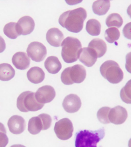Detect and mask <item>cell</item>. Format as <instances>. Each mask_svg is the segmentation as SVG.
I'll list each match as a JSON object with an SVG mask.
<instances>
[{"mask_svg": "<svg viewBox=\"0 0 131 147\" xmlns=\"http://www.w3.org/2000/svg\"><path fill=\"white\" fill-rule=\"evenodd\" d=\"M87 17L86 10L79 7L63 13L59 18V23L68 31L78 33L82 30L84 21Z\"/></svg>", "mask_w": 131, "mask_h": 147, "instance_id": "obj_1", "label": "cell"}, {"mask_svg": "<svg viewBox=\"0 0 131 147\" xmlns=\"http://www.w3.org/2000/svg\"><path fill=\"white\" fill-rule=\"evenodd\" d=\"M105 135L104 127L95 131L80 130L76 133L75 147H97Z\"/></svg>", "mask_w": 131, "mask_h": 147, "instance_id": "obj_2", "label": "cell"}, {"mask_svg": "<svg viewBox=\"0 0 131 147\" xmlns=\"http://www.w3.org/2000/svg\"><path fill=\"white\" fill-rule=\"evenodd\" d=\"M61 56L67 63H74L79 59V52L82 49L81 42L77 38L68 37L62 42Z\"/></svg>", "mask_w": 131, "mask_h": 147, "instance_id": "obj_3", "label": "cell"}, {"mask_svg": "<svg viewBox=\"0 0 131 147\" xmlns=\"http://www.w3.org/2000/svg\"><path fill=\"white\" fill-rule=\"evenodd\" d=\"M101 74L111 84H118L124 78V72L119 65L115 61H106L100 68Z\"/></svg>", "mask_w": 131, "mask_h": 147, "instance_id": "obj_4", "label": "cell"}, {"mask_svg": "<svg viewBox=\"0 0 131 147\" xmlns=\"http://www.w3.org/2000/svg\"><path fill=\"white\" fill-rule=\"evenodd\" d=\"M86 76L84 67L80 64H76L64 69L61 74V80L64 84L70 85L83 82Z\"/></svg>", "mask_w": 131, "mask_h": 147, "instance_id": "obj_5", "label": "cell"}, {"mask_svg": "<svg viewBox=\"0 0 131 147\" xmlns=\"http://www.w3.org/2000/svg\"><path fill=\"white\" fill-rule=\"evenodd\" d=\"M17 107L22 112L36 111L41 110L44 104L38 103L36 99L35 94L33 92H23L17 99Z\"/></svg>", "mask_w": 131, "mask_h": 147, "instance_id": "obj_6", "label": "cell"}, {"mask_svg": "<svg viewBox=\"0 0 131 147\" xmlns=\"http://www.w3.org/2000/svg\"><path fill=\"white\" fill-rule=\"evenodd\" d=\"M54 131L60 140H68L72 137L74 131L72 122L68 118H63L56 123Z\"/></svg>", "mask_w": 131, "mask_h": 147, "instance_id": "obj_7", "label": "cell"}, {"mask_svg": "<svg viewBox=\"0 0 131 147\" xmlns=\"http://www.w3.org/2000/svg\"><path fill=\"white\" fill-rule=\"evenodd\" d=\"M26 52L32 60L36 62L43 61L47 55L46 47L41 42L34 41L28 45Z\"/></svg>", "mask_w": 131, "mask_h": 147, "instance_id": "obj_8", "label": "cell"}, {"mask_svg": "<svg viewBox=\"0 0 131 147\" xmlns=\"http://www.w3.org/2000/svg\"><path fill=\"white\" fill-rule=\"evenodd\" d=\"M35 96L38 103L44 104L49 103L54 99L56 96V92L51 86H45L38 89Z\"/></svg>", "mask_w": 131, "mask_h": 147, "instance_id": "obj_9", "label": "cell"}, {"mask_svg": "<svg viewBox=\"0 0 131 147\" xmlns=\"http://www.w3.org/2000/svg\"><path fill=\"white\" fill-rule=\"evenodd\" d=\"M127 117V110L125 108L119 105L111 109L108 115L110 123L117 125L124 123Z\"/></svg>", "mask_w": 131, "mask_h": 147, "instance_id": "obj_10", "label": "cell"}, {"mask_svg": "<svg viewBox=\"0 0 131 147\" xmlns=\"http://www.w3.org/2000/svg\"><path fill=\"white\" fill-rule=\"evenodd\" d=\"M63 106L67 112L74 113L77 112L81 107V100L78 95L70 94L66 96L63 100Z\"/></svg>", "mask_w": 131, "mask_h": 147, "instance_id": "obj_11", "label": "cell"}, {"mask_svg": "<svg viewBox=\"0 0 131 147\" xmlns=\"http://www.w3.org/2000/svg\"><path fill=\"white\" fill-rule=\"evenodd\" d=\"M7 125L9 130L15 134H19L25 130L26 123L24 118L20 116L14 115L8 120Z\"/></svg>", "mask_w": 131, "mask_h": 147, "instance_id": "obj_12", "label": "cell"}, {"mask_svg": "<svg viewBox=\"0 0 131 147\" xmlns=\"http://www.w3.org/2000/svg\"><path fill=\"white\" fill-rule=\"evenodd\" d=\"M97 58L96 53L88 47L82 48L79 52V60L88 67L93 66L95 64Z\"/></svg>", "mask_w": 131, "mask_h": 147, "instance_id": "obj_13", "label": "cell"}, {"mask_svg": "<svg viewBox=\"0 0 131 147\" xmlns=\"http://www.w3.org/2000/svg\"><path fill=\"white\" fill-rule=\"evenodd\" d=\"M21 35H26L30 34L34 29L35 23L32 17L28 16L22 17L17 23Z\"/></svg>", "mask_w": 131, "mask_h": 147, "instance_id": "obj_14", "label": "cell"}, {"mask_svg": "<svg viewBox=\"0 0 131 147\" xmlns=\"http://www.w3.org/2000/svg\"><path fill=\"white\" fill-rule=\"evenodd\" d=\"M47 42L53 47H59L61 46L64 36L58 28H53L48 30L46 34Z\"/></svg>", "mask_w": 131, "mask_h": 147, "instance_id": "obj_15", "label": "cell"}, {"mask_svg": "<svg viewBox=\"0 0 131 147\" xmlns=\"http://www.w3.org/2000/svg\"><path fill=\"white\" fill-rule=\"evenodd\" d=\"M12 62L16 68L24 70L28 68L29 67L30 60L26 53L18 52L13 56Z\"/></svg>", "mask_w": 131, "mask_h": 147, "instance_id": "obj_16", "label": "cell"}, {"mask_svg": "<svg viewBox=\"0 0 131 147\" xmlns=\"http://www.w3.org/2000/svg\"><path fill=\"white\" fill-rule=\"evenodd\" d=\"M27 77L31 82L38 84L41 83L44 80L45 74L41 68L38 67H33L31 68L28 71Z\"/></svg>", "mask_w": 131, "mask_h": 147, "instance_id": "obj_17", "label": "cell"}, {"mask_svg": "<svg viewBox=\"0 0 131 147\" xmlns=\"http://www.w3.org/2000/svg\"><path fill=\"white\" fill-rule=\"evenodd\" d=\"M88 47L94 51L98 58L102 57L105 54L107 50L106 44L100 38L93 39L88 44Z\"/></svg>", "mask_w": 131, "mask_h": 147, "instance_id": "obj_18", "label": "cell"}, {"mask_svg": "<svg viewBox=\"0 0 131 147\" xmlns=\"http://www.w3.org/2000/svg\"><path fill=\"white\" fill-rule=\"evenodd\" d=\"M44 64L46 69L51 74L58 73L62 68L61 64L56 56L48 57L45 61Z\"/></svg>", "mask_w": 131, "mask_h": 147, "instance_id": "obj_19", "label": "cell"}, {"mask_svg": "<svg viewBox=\"0 0 131 147\" xmlns=\"http://www.w3.org/2000/svg\"><path fill=\"white\" fill-rule=\"evenodd\" d=\"M109 1L100 0L95 1L92 6L93 12L98 16H103L106 14L110 8Z\"/></svg>", "mask_w": 131, "mask_h": 147, "instance_id": "obj_20", "label": "cell"}, {"mask_svg": "<svg viewBox=\"0 0 131 147\" xmlns=\"http://www.w3.org/2000/svg\"><path fill=\"white\" fill-rule=\"evenodd\" d=\"M15 75V70L10 64L2 63L0 64V80L9 81Z\"/></svg>", "mask_w": 131, "mask_h": 147, "instance_id": "obj_21", "label": "cell"}, {"mask_svg": "<svg viewBox=\"0 0 131 147\" xmlns=\"http://www.w3.org/2000/svg\"><path fill=\"white\" fill-rule=\"evenodd\" d=\"M43 128L42 121L38 116L32 117L29 121L28 129L30 134L33 135L38 134Z\"/></svg>", "mask_w": 131, "mask_h": 147, "instance_id": "obj_22", "label": "cell"}, {"mask_svg": "<svg viewBox=\"0 0 131 147\" xmlns=\"http://www.w3.org/2000/svg\"><path fill=\"white\" fill-rule=\"evenodd\" d=\"M3 33L7 37L11 39L17 38L21 35L17 23L10 22L6 24L3 28Z\"/></svg>", "mask_w": 131, "mask_h": 147, "instance_id": "obj_23", "label": "cell"}, {"mask_svg": "<svg viewBox=\"0 0 131 147\" xmlns=\"http://www.w3.org/2000/svg\"><path fill=\"white\" fill-rule=\"evenodd\" d=\"M101 24L97 20L90 19L86 23V31L88 34L93 36L99 35L101 32Z\"/></svg>", "mask_w": 131, "mask_h": 147, "instance_id": "obj_24", "label": "cell"}, {"mask_svg": "<svg viewBox=\"0 0 131 147\" xmlns=\"http://www.w3.org/2000/svg\"><path fill=\"white\" fill-rule=\"evenodd\" d=\"M105 23L108 27L116 26L119 28L122 25L123 20L119 14L113 13L109 15L107 17Z\"/></svg>", "mask_w": 131, "mask_h": 147, "instance_id": "obj_25", "label": "cell"}, {"mask_svg": "<svg viewBox=\"0 0 131 147\" xmlns=\"http://www.w3.org/2000/svg\"><path fill=\"white\" fill-rule=\"evenodd\" d=\"M120 35V32L118 29L111 27L106 30L104 36L106 40L108 42L112 43L118 40Z\"/></svg>", "mask_w": 131, "mask_h": 147, "instance_id": "obj_26", "label": "cell"}, {"mask_svg": "<svg viewBox=\"0 0 131 147\" xmlns=\"http://www.w3.org/2000/svg\"><path fill=\"white\" fill-rule=\"evenodd\" d=\"M120 96L123 102L127 104H131V79L128 81L121 90Z\"/></svg>", "mask_w": 131, "mask_h": 147, "instance_id": "obj_27", "label": "cell"}, {"mask_svg": "<svg viewBox=\"0 0 131 147\" xmlns=\"http://www.w3.org/2000/svg\"><path fill=\"white\" fill-rule=\"evenodd\" d=\"M111 108L109 107H103L98 111L97 117L99 121L103 124H109L110 123L108 115Z\"/></svg>", "mask_w": 131, "mask_h": 147, "instance_id": "obj_28", "label": "cell"}, {"mask_svg": "<svg viewBox=\"0 0 131 147\" xmlns=\"http://www.w3.org/2000/svg\"><path fill=\"white\" fill-rule=\"evenodd\" d=\"M6 133L4 125L0 122V147H5L9 142Z\"/></svg>", "mask_w": 131, "mask_h": 147, "instance_id": "obj_29", "label": "cell"}, {"mask_svg": "<svg viewBox=\"0 0 131 147\" xmlns=\"http://www.w3.org/2000/svg\"><path fill=\"white\" fill-rule=\"evenodd\" d=\"M38 117L42 121L43 128L42 130H45L49 129L51 125L52 118L49 115L46 113H42L39 115Z\"/></svg>", "mask_w": 131, "mask_h": 147, "instance_id": "obj_30", "label": "cell"}, {"mask_svg": "<svg viewBox=\"0 0 131 147\" xmlns=\"http://www.w3.org/2000/svg\"><path fill=\"white\" fill-rule=\"evenodd\" d=\"M123 33L126 38L131 40V22L128 23L124 26Z\"/></svg>", "mask_w": 131, "mask_h": 147, "instance_id": "obj_31", "label": "cell"}, {"mask_svg": "<svg viewBox=\"0 0 131 147\" xmlns=\"http://www.w3.org/2000/svg\"><path fill=\"white\" fill-rule=\"evenodd\" d=\"M125 66L127 72L131 74V52L128 53L126 55Z\"/></svg>", "mask_w": 131, "mask_h": 147, "instance_id": "obj_32", "label": "cell"}, {"mask_svg": "<svg viewBox=\"0 0 131 147\" xmlns=\"http://www.w3.org/2000/svg\"><path fill=\"white\" fill-rule=\"evenodd\" d=\"M6 48L5 41L3 38L0 36V53L4 51Z\"/></svg>", "mask_w": 131, "mask_h": 147, "instance_id": "obj_33", "label": "cell"}, {"mask_svg": "<svg viewBox=\"0 0 131 147\" xmlns=\"http://www.w3.org/2000/svg\"><path fill=\"white\" fill-rule=\"evenodd\" d=\"M127 13L128 15L129 16L130 18H131V4L127 8Z\"/></svg>", "mask_w": 131, "mask_h": 147, "instance_id": "obj_34", "label": "cell"}, {"mask_svg": "<svg viewBox=\"0 0 131 147\" xmlns=\"http://www.w3.org/2000/svg\"><path fill=\"white\" fill-rule=\"evenodd\" d=\"M10 147H26L25 146L21 144H14L11 146Z\"/></svg>", "mask_w": 131, "mask_h": 147, "instance_id": "obj_35", "label": "cell"}, {"mask_svg": "<svg viewBox=\"0 0 131 147\" xmlns=\"http://www.w3.org/2000/svg\"><path fill=\"white\" fill-rule=\"evenodd\" d=\"M128 147H131V138L128 141Z\"/></svg>", "mask_w": 131, "mask_h": 147, "instance_id": "obj_36", "label": "cell"}]
</instances>
